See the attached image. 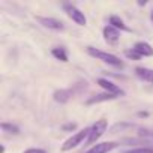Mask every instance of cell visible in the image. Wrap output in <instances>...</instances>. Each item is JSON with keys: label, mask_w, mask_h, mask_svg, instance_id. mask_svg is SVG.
Masks as SVG:
<instances>
[{"label": "cell", "mask_w": 153, "mask_h": 153, "mask_svg": "<svg viewBox=\"0 0 153 153\" xmlns=\"http://www.w3.org/2000/svg\"><path fill=\"white\" fill-rule=\"evenodd\" d=\"M125 56H126L128 59H131V60H140V59H141V56H140L134 48H131V50H125Z\"/></svg>", "instance_id": "2e32d148"}, {"label": "cell", "mask_w": 153, "mask_h": 153, "mask_svg": "<svg viewBox=\"0 0 153 153\" xmlns=\"http://www.w3.org/2000/svg\"><path fill=\"white\" fill-rule=\"evenodd\" d=\"M120 144L117 141H104V143H96L95 146H92L86 153H108L111 150H114L116 147H119Z\"/></svg>", "instance_id": "ba28073f"}, {"label": "cell", "mask_w": 153, "mask_h": 153, "mask_svg": "<svg viewBox=\"0 0 153 153\" xmlns=\"http://www.w3.org/2000/svg\"><path fill=\"white\" fill-rule=\"evenodd\" d=\"M135 75L138 76L140 80L153 84V69L146 68V66H137L135 68Z\"/></svg>", "instance_id": "8fae6325"}, {"label": "cell", "mask_w": 153, "mask_h": 153, "mask_svg": "<svg viewBox=\"0 0 153 153\" xmlns=\"http://www.w3.org/2000/svg\"><path fill=\"white\" fill-rule=\"evenodd\" d=\"M86 51H87L89 56L95 57L96 60H101L104 63H108V65H111L114 68H123V62L117 56H114V54H111L108 51H102V50H98L95 47H87Z\"/></svg>", "instance_id": "6da1fadb"}, {"label": "cell", "mask_w": 153, "mask_h": 153, "mask_svg": "<svg viewBox=\"0 0 153 153\" xmlns=\"http://www.w3.org/2000/svg\"><path fill=\"white\" fill-rule=\"evenodd\" d=\"M125 153H153L152 147H137V149H131Z\"/></svg>", "instance_id": "e0dca14e"}, {"label": "cell", "mask_w": 153, "mask_h": 153, "mask_svg": "<svg viewBox=\"0 0 153 153\" xmlns=\"http://www.w3.org/2000/svg\"><path fill=\"white\" fill-rule=\"evenodd\" d=\"M2 129L5 132H9V134H20V128L17 125H12V123H6V122H2Z\"/></svg>", "instance_id": "9a60e30c"}, {"label": "cell", "mask_w": 153, "mask_h": 153, "mask_svg": "<svg viewBox=\"0 0 153 153\" xmlns=\"http://www.w3.org/2000/svg\"><path fill=\"white\" fill-rule=\"evenodd\" d=\"M62 129L63 131H74V129H76V123H65L62 126Z\"/></svg>", "instance_id": "ac0fdd59"}, {"label": "cell", "mask_w": 153, "mask_h": 153, "mask_svg": "<svg viewBox=\"0 0 153 153\" xmlns=\"http://www.w3.org/2000/svg\"><path fill=\"white\" fill-rule=\"evenodd\" d=\"M152 135H153V134H152Z\"/></svg>", "instance_id": "cb8c5ba5"}, {"label": "cell", "mask_w": 153, "mask_h": 153, "mask_svg": "<svg viewBox=\"0 0 153 153\" xmlns=\"http://www.w3.org/2000/svg\"><path fill=\"white\" fill-rule=\"evenodd\" d=\"M134 50H135L141 57H152V56H153V47H152L149 42H144V41L135 42Z\"/></svg>", "instance_id": "30bf717a"}, {"label": "cell", "mask_w": 153, "mask_h": 153, "mask_svg": "<svg viewBox=\"0 0 153 153\" xmlns=\"http://www.w3.org/2000/svg\"><path fill=\"white\" fill-rule=\"evenodd\" d=\"M63 8H65L68 17H69L75 24H78V26H86V24H87V18H86L84 12H81L75 5H72V3H65Z\"/></svg>", "instance_id": "277c9868"}, {"label": "cell", "mask_w": 153, "mask_h": 153, "mask_svg": "<svg viewBox=\"0 0 153 153\" xmlns=\"http://www.w3.org/2000/svg\"><path fill=\"white\" fill-rule=\"evenodd\" d=\"M0 153H5V146H2V147H0Z\"/></svg>", "instance_id": "7402d4cb"}, {"label": "cell", "mask_w": 153, "mask_h": 153, "mask_svg": "<svg viewBox=\"0 0 153 153\" xmlns=\"http://www.w3.org/2000/svg\"><path fill=\"white\" fill-rule=\"evenodd\" d=\"M96 83H98V86H101L105 92H108V93H111V95H116V96H125V90L120 89L116 83L110 81L108 78H98Z\"/></svg>", "instance_id": "8992f818"}, {"label": "cell", "mask_w": 153, "mask_h": 153, "mask_svg": "<svg viewBox=\"0 0 153 153\" xmlns=\"http://www.w3.org/2000/svg\"><path fill=\"white\" fill-rule=\"evenodd\" d=\"M107 128H108V120H105V119L96 120L90 128V132H89V137H87V144H95L107 132Z\"/></svg>", "instance_id": "7a4b0ae2"}, {"label": "cell", "mask_w": 153, "mask_h": 153, "mask_svg": "<svg viewBox=\"0 0 153 153\" xmlns=\"http://www.w3.org/2000/svg\"><path fill=\"white\" fill-rule=\"evenodd\" d=\"M138 116H140V117H146V116H147V113H138Z\"/></svg>", "instance_id": "44dd1931"}, {"label": "cell", "mask_w": 153, "mask_h": 153, "mask_svg": "<svg viewBox=\"0 0 153 153\" xmlns=\"http://www.w3.org/2000/svg\"><path fill=\"white\" fill-rule=\"evenodd\" d=\"M110 26H113L114 29L122 30V32H131L129 27L125 24V21H123L120 17H117V15H111V17H110Z\"/></svg>", "instance_id": "4fadbf2b"}, {"label": "cell", "mask_w": 153, "mask_h": 153, "mask_svg": "<svg viewBox=\"0 0 153 153\" xmlns=\"http://www.w3.org/2000/svg\"><path fill=\"white\" fill-rule=\"evenodd\" d=\"M35 18H36V21H38L42 27H47V29H50V30H57V32L65 30V23L60 21V20H57V18H53V17H41V15H38V17H35Z\"/></svg>", "instance_id": "5b68a950"}, {"label": "cell", "mask_w": 153, "mask_h": 153, "mask_svg": "<svg viewBox=\"0 0 153 153\" xmlns=\"http://www.w3.org/2000/svg\"><path fill=\"white\" fill-rule=\"evenodd\" d=\"M23 153H47L44 149H36V147H32V149H27L24 150Z\"/></svg>", "instance_id": "d6986e66"}, {"label": "cell", "mask_w": 153, "mask_h": 153, "mask_svg": "<svg viewBox=\"0 0 153 153\" xmlns=\"http://www.w3.org/2000/svg\"><path fill=\"white\" fill-rule=\"evenodd\" d=\"M102 35H104V41L108 44V45H113L116 47L120 41V30L114 29L113 26H105L104 30H102Z\"/></svg>", "instance_id": "52a82bcc"}, {"label": "cell", "mask_w": 153, "mask_h": 153, "mask_svg": "<svg viewBox=\"0 0 153 153\" xmlns=\"http://www.w3.org/2000/svg\"><path fill=\"white\" fill-rule=\"evenodd\" d=\"M89 132H90V128H84V129H81V131H78V132H75L72 137H69L65 143H63V146H62V152H69V150H72V149H75L76 146H80L81 143H83V140L86 138V137H89Z\"/></svg>", "instance_id": "3957f363"}, {"label": "cell", "mask_w": 153, "mask_h": 153, "mask_svg": "<svg viewBox=\"0 0 153 153\" xmlns=\"http://www.w3.org/2000/svg\"><path fill=\"white\" fill-rule=\"evenodd\" d=\"M51 54H53L57 60H60V62H63V63L68 62V53H66L65 48H60V47L53 48V50H51Z\"/></svg>", "instance_id": "5bb4252c"}, {"label": "cell", "mask_w": 153, "mask_h": 153, "mask_svg": "<svg viewBox=\"0 0 153 153\" xmlns=\"http://www.w3.org/2000/svg\"><path fill=\"white\" fill-rule=\"evenodd\" d=\"M119 96L116 95H111L108 92H104V93H96L93 96H90L87 101H86V105H95V104H101V102H107V101H113V99H117Z\"/></svg>", "instance_id": "9c48e42d"}, {"label": "cell", "mask_w": 153, "mask_h": 153, "mask_svg": "<svg viewBox=\"0 0 153 153\" xmlns=\"http://www.w3.org/2000/svg\"><path fill=\"white\" fill-rule=\"evenodd\" d=\"M150 18H152V21H153V8H152V12H150Z\"/></svg>", "instance_id": "603a6c76"}, {"label": "cell", "mask_w": 153, "mask_h": 153, "mask_svg": "<svg viewBox=\"0 0 153 153\" xmlns=\"http://www.w3.org/2000/svg\"><path fill=\"white\" fill-rule=\"evenodd\" d=\"M138 5H140V6H146V5H147V2H146V0H144V2L141 0V2H138Z\"/></svg>", "instance_id": "ffe728a7"}, {"label": "cell", "mask_w": 153, "mask_h": 153, "mask_svg": "<svg viewBox=\"0 0 153 153\" xmlns=\"http://www.w3.org/2000/svg\"><path fill=\"white\" fill-rule=\"evenodd\" d=\"M74 96V90L72 89H59L53 93V98L56 102L59 104H66L71 98Z\"/></svg>", "instance_id": "7c38bea8"}]
</instances>
